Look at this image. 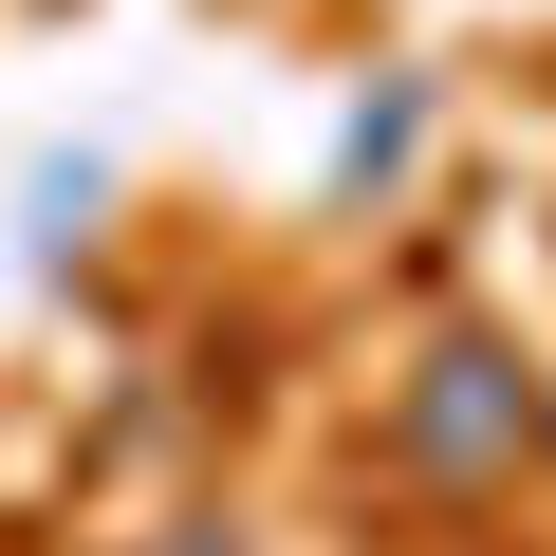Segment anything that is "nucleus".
Segmentation results:
<instances>
[{"label": "nucleus", "mask_w": 556, "mask_h": 556, "mask_svg": "<svg viewBox=\"0 0 556 556\" xmlns=\"http://www.w3.org/2000/svg\"><path fill=\"white\" fill-rule=\"evenodd\" d=\"M390 445H408L445 501H482V482H519V445H538V371L482 353V334H445V353L390 390Z\"/></svg>", "instance_id": "obj_1"}, {"label": "nucleus", "mask_w": 556, "mask_h": 556, "mask_svg": "<svg viewBox=\"0 0 556 556\" xmlns=\"http://www.w3.org/2000/svg\"><path fill=\"white\" fill-rule=\"evenodd\" d=\"M186 556H223V538H186Z\"/></svg>", "instance_id": "obj_2"}, {"label": "nucleus", "mask_w": 556, "mask_h": 556, "mask_svg": "<svg viewBox=\"0 0 556 556\" xmlns=\"http://www.w3.org/2000/svg\"><path fill=\"white\" fill-rule=\"evenodd\" d=\"M538 427H556V408H538Z\"/></svg>", "instance_id": "obj_3"}]
</instances>
